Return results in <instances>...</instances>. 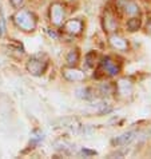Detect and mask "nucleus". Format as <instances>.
Returning <instances> with one entry per match:
<instances>
[{
  "mask_svg": "<svg viewBox=\"0 0 151 159\" xmlns=\"http://www.w3.org/2000/svg\"><path fill=\"white\" fill-rule=\"evenodd\" d=\"M16 23L20 28H23L24 31H32L35 28V21L34 16L30 14V12H25V11H21L20 14H17L16 16Z\"/></svg>",
  "mask_w": 151,
  "mask_h": 159,
  "instance_id": "1",
  "label": "nucleus"
},
{
  "mask_svg": "<svg viewBox=\"0 0 151 159\" xmlns=\"http://www.w3.org/2000/svg\"><path fill=\"white\" fill-rule=\"evenodd\" d=\"M100 67L102 70L104 71V74H107L108 76H115V75H118L119 71H121V66H119L117 61L112 60L111 58H103L100 61Z\"/></svg>",
  "mask_w": 151,
  "mask_h": 159,
  "instance_id": "2",
  "label": "nucleus"
},
{
  "mask_svg": "<svg viewBox=\"0 0 151 159\" xmlns=\"http://www.w3.org/2000/svg\"><path fill=\"white\" fill-rule=\"evenodd\" d=\"M118 6L124 14H127L130 16L139 15V12H140L139 6L135 2H132V0H118Z\"/></svg>",
  "mask_w": 151,
  "mask_h": 159,
  "instance_id": "3",
  "label": "nucleus"
},
{
  "mask_svg": "<svg viewBox=\"0 0 151 159\" xmlns=\"http://www.w3.org/2000/svg\"><path fill=\"white\" fill-rule=\"evenodd\" d=\"M132 83L128 80V79H121L118 83H117V92L119 94L121 98H127L132 94Z\"/></svg>",
  "mask_w": 151,
  "mask_h": 159,
  "instance_id": "4",
  "label": "nucleus"
},
{
  "mask_svg": "<svg viewBox=\"0 0 151 159\" xmlns=\"http://www.w3.org/2000/svg\"><path fill=\"white\" fill-rule=\"evenodd\" d=\"M46 67H47L46 61H42V60H39L36 58L30 59V63L27 66L28 71L31 74H34V75H42L44 72V70H46Z\"/></svg>",
  "mask_w": 151,
  "mask_h": 159,
  "instance_id": "5",
  "label": "nucleus"
},
{
  "mask_svg": "<svg viewBox=\"0 0 151 159\" xmlns=\"http://www.w3.org/2000/svg\"><path fill=\"white\" fill-rule=\"evenodd\" d=\"M135 135L136 132L135 131H128V132H124V134L117 136L115 139H112V143L114 146H126L130 142H132V140L135 139Z\"/></svg>",
  "mask_w": 151,
  "mask_h": 159,
  "instance_id": "6",
  "label": "nucleus"
},
{
  "mask_svg": "<svg viewBox=\"0 0 151 159\" xmlns=\"http://www.w3.org/2000/svg\"><path fill=\"white\" fill-rule=\"evenodd\" d=\"M108 42L111 44V47L115 48V50H118V51H127L128 50L127 42L124 40L123 38L118 36V35H112V36H110V40Z\"/></svg>",
  "mask_w": 151,
  "mask_h": 159,
  "instance_id": "7",
  "label": "nucleus"
},
{
  "mask_svg": "<svg viewBox=\"0 0 151 159\" xmlns=\"http://www.w3.org/2000/svg\"><path fill=\"white\" fill-rule=\"evenodd\" d=\"M66 30H67V32L74 34V35L80 34L82 30H83V21H82L80 19L68 20L67 23H66Z\"/></svg>",
  "mask_w": 151,
  "mask_h": 159,
  "instance_id": "8",
  "label": "nucleus"
},
{
  "mask_svg": "<svg viewBox=\"0 0 151 159\" xmlns=\"http://www.w3.org/2000/svg\"><path fill=\"white\" fill-rule=\"evenodd\" d=\"M63 75L67 80H71V82H82L84 80V74L79 70H74V68H68V70H64L63 71Z\"/></svg>",
  "mask_w": 151,
  "mask_h": 159,
  "instance_id": "9",
  "label": "nucleus"
},
{
  "mask_svg": "<svg viewBox=\"0 0 151 159\" xmlns=\"http://www.w3.org/2000/svg\"><path fill=\"white\" fill-rule=\"evenodd\" d=\"M63 16H64L63 8H62L59 4H54V6L51 7V20L54 21V23L59 24V23H62V20H63Z\"/></svg>",
  "mask_w": 151,
  "mask_h": 159,
  "instance_id": "10",
  "label": "nucleus"
},
{
  "mask_svg": "<svg viewBox=\"0 0 151 159\" xmlns=\"http://www.w3.org/2000/svg\"><path fill=\"white\" fill-rule=\"evenodd\" d=\"M140 24H142V21L139 17H131V19H128V21H127V28H128V31H131V32H135V31L140 28Z\"/></svg>",
  "mask_w": 151,
  "mask_h": 159,
  "instance_id": "11",
  "label": "nucleus"
},
{
  "mask_svg": "<svg viewBox=\"0 0 151 159\" xmlns=\"http://www.w3.org/2000/svg\"><path fill=\"white\" fill-rule=\"evenodd\" d=\"M78 96L79 98H82V99H92L94 98V94H92V90L91 88H80V90H78Z\"/></svg>",
  "mask_w": 151,
  "mask_h": 159,
  "instance_id": "12",
  "label": "nucleus"
},
{
  "mask_svg": "<svg viewBox=\"0 0 151 159\" xmlns=\"http://www.w3.org/2000/svg\"><path fill=\"white\" fill-rule=\"evenodd\" d=\"M78 60H79V52H78V50H72L68 54V56H67L68 64L70 66H75V64L78 63Z\"/></svg>",
  "mask_w": 151,
  "mask_h": 159,
  "instance_id": "13",
  "label": "nucleus"
},
{
  "mask_svg": "<svg viewBox=\"0 0 151 159\" xmlns=\"http://www.w3.org/2000/svg\"><path fill=\"white\" fill-rule=\"evenodd\" d=\"M83 155H96V151H90V150H83Z\"/></svg>",
  "mask_w": 151,
  "mask_h": 159,
  "instance_id": "14",
  "label": "nucleus"
},
{
  "mask_svg": "<svg viewBox=\"0 0 151 159\" xmlns=\"http://www.w3.org/2000/svg\"><path fill=\"white\" fill-rule=\"evenodd\" d=\"M3 32H4V20L0 19V36L3 35Z\"/></svg>",
  "mask_w": 151,
  "mask_h": 159,
  "instance_id": "15",
  "label": "nucleus"
},
{
  "mask_svg": "<svg viewBox=\"0 0 151 159\" xmlns=\"http://www.w3.org/2000/svg\"><path fill=\"white\" fill-rule=\"evenodd\" d=\"M11 2L14 3V6H16V7H17V6H20V4L23 3V0H11Z\"/></svg>",
  "mask_w": 151,
  "mask_h": 159,
  "instance_id": "16",
  "label": "nucleus"
},
{
  "mask_svg": "<svg viewBox=\"0 0 151 159\" xmlns=\"http://www.w3.org/2000/svg\"><path fill=\"white\" fill-rule=\"evenodd\" d=\"M147 32L151 34V19L149 20V23H147Z\"/></svg>",
  "mask_w": 151,
  "mask_h": 159,
  "instance_id": "17",
  "label": "nucleus"
}]
</instances>
